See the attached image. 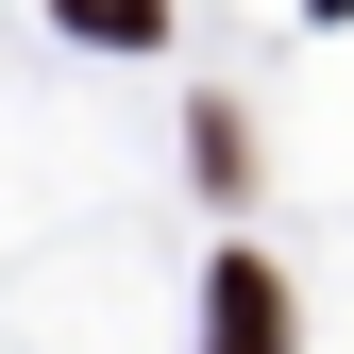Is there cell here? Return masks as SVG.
<instances>
[{
  "label": "cell",
  "instance_id": "obj_2",
  "mask_svg": "<svg viewBox=\"0 0 354 354\" xmlns=\"http://www.w3.org/2000/svg\"><path fill=\"white\" fill-rule=\"evenodd\" d=\"M68 34H102V51H152V34H169V0H68Z\"/></svg>",
  "mask_w": 354,
  "mask_h": 354
},
{
  "label": "cell",
  "instance_id": "obj_3",
  "mask_svg": "<svg viewBox=\"0 0 354 354\" xmlns=\"http://www.w3.org/2000/svg\"><path fill=\"white\" fill-rule=\"evenodd\" d=\"M304 17H354V0H304Z\"/></svg>",
  "mask_w": 354,
  "mask_h": 354
},
{
  "label": "cell",
  "instance_id": "obj_1",
  "mask_svg": "<svg viewBox=\"0 0 354 354\" xmlns=\"http://www.w3.org/2000/svg\"><path fill=\"white\" fill-rule=\"evenodd\" d=\"M203 354H287V270L270 253H219L203 270Z\"/></svg>",
  "mask_w": 354,
  "mask_h": 354
}]
</instances>
